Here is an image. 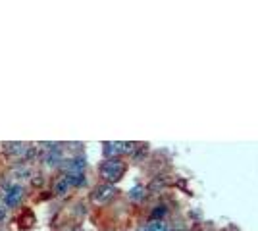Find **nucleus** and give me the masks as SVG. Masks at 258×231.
<instances>
[{"label": "nucleus", "instance_id": "1", "mask_svg": "<svg viewBox=\"0 0 258 231\" xmlns=\"http://www.w3.org/2000/svg\"><path fill=\"white\" fill-rule=\"evenodd\" d=\"M98 172H100V177L106 181V183H116L119 181L123 174H125V164L119 160V158H106L100 168H98Z\"/></svg>", "mask_w": 258, "mask_h": 231}, {"label": "nucleus", "instance_id": "2", "mask_svg": "<svg viewBox=\"0 0 258 231\" xmlns=\"http://www.w3.org/2000/svg\"><path fill=\"white\" fill-rule=\"evenodd\" d=\"M23 197H25V189H23V185H20V183H12V185H8V187L4 189V193H2V202H4L6 208H16V206L22 204Z\"/></svg>", "mask_w": 258, "mask_h": 231}, {"label": "nucleus", "instance_id": "3", "mask_svg": "<svg viewBox=\"0 0 258 231\" xmlns=\"http://www.w3.org/2000/svg\"><path fill=\"white\" fill-rule=\"evenodd\" d=\"M116 187L112 185V183H100L97 187L93 189V193H91V200L98 204V206H102V204H108L110 200H114L116 197Z\"/></svg>", "mask_w": 258, "mask_h": 231}, {"label": "nucleus", "instance_id": "4", "mask_svg": "<svg viewBox=\"0 0 258 231\" xmlns=\"http://www.w3.org/2000/svg\"><path fill=\"white\" fill-rule=\"evenodd\" d=\"M135 150V144L133 143H121V141H110L104 143V154L106 158H119L121 154H127Z\"/></svg>", "mask_w": 258, "mask_h": 231}, {"label": "nucleus", "instance_id": "5", "mask_svg": "<svg viewBox=\"0 0 258 231\" xmlns=\"http://www.w3.org/2000/svg\"><path fill=\"white\" fill-rule=\"evenodd\" d=\"M85 168H87V160L85 156H74L72 160H68V170L66 174H85Z\"/></svg>", "mask_w": 258, "mask_h": 231}, {"label": "nucleus", "instance_id": "6", "mask_svg": "<svg viewBox=\"0 0 258 231\" xmlns=\"http://www.w3.org/2000/svg\"><path fill=\"white\" fill-rule=\"evenodd\" d=\"M6 152L16 156V158H22L29 152V144L27 143H8L6 144Z\"/></svg>", "mask_w": 258, "mask_h": 231}, {"label": "nucleus", "instance_id": "7", "mask_svg": "<svg viewBox=\"0 0 258 231\" xmlns=\"http://www.w3.org/2000/svg\"><path fill=\"white\" fill-rule=\"evenodd\" d=\"M60 164H62V154H60L58 148H56V150H48V152L44 154V166H48V168H58Z\"/></svg>", "mask_w": 258, "mask_h": 231}, {"label": "nucleus", "instance_id": "8", "mask_svg": "<svg viewBox=\"0 0 258 231\" xmlns=\"http://www.w3.org/2000/svg\"><path fill=\"white\" fill-rule=\"evenodd\" d=\"M137 231H172V229H170V225L164 220H152L147 225H141Z\"/></svg>", "mask_w": 258, "mask_h": 231}, {"label": "nucleus", "instance_id": "9", "mask_svg": "<svg viewBox=\"0 0 258 231\" xmlns=\"http://www.w3.org/2000/svg\"><path fill=\"white\" fill-rule=\"evenodd\" d=\"M70 189H72V183L68 181V177H66V176L60 177V179L54 183V193H56L58 197H64V195L68 193V191H70Z\"/></svg>", "mask_w": 258, "mask_h": 231}, {"label": "nucleus", "instance_id": "10", "mask_svg": "<svg viewBox=\"0 0 258 231\" xmlns=\"http://www.w3.org/2000/svg\"><path fill=\"white\" fill-rule=\"evenodd\" d=\"M66 177H68V181L72 183V187H83L87 183L85 174H66Z\"/></svg>", "mask_w": 258, "mask_h": 231}, {"label": "nucleus", "instance_id": "11", "mask_svg": "<svg viewBox=\"0 0 258 231\" xmlns=\"http://www.w3.org/2000/svg\"><path fill=\"white\" fill-rule=\"evenodd\" d=\"M12 176L16 177V179H27V177H31V170H29L27 166H18V168L12 172Z\"/></svg>", "mask_w": 258, "mask_h": 231}, {"label": "nucleus", "instance_id": "12", "mask_svg": "<svg viewBox=\"0 0 258 231\" xmlns=\"http://www.w3.org/2000/svg\"><path fill=\"white\" fill-rule=\"evenodd\" d=\"M129 198L131 200H143L145 198V187L143 185H135V187L129 191Z\"/></svg>", "mask_w": 258, "mask_h": 231}, {"label": "nucleus", "instance_id": "13", "mask_svg": "<svg viewBox=\"0 0 258 231\" xmlns=\"http://www.w3.org/2000/svg\"><path fill=\"white\" fill-rule=\"evenodd\" d=\"M162 216H166V206H156V210H152V220H160Z\"/></svg>", "mask_w": 258, "mask_h": 231}]
</instances>
